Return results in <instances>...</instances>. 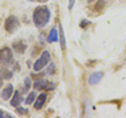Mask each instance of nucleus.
<instances>
[{"label":"nucleus","instance_id":"obj_1","mask_svg":"<svg viewBox=\"0 0 126 118\" xmlns=\"http://www.w3.org/2000/svg\"><path fill=\"white\" fill-rule=\"evenodd\" d=\"M50 17H51V12L50 8L46 7V5H40V7L35 8L34 15H32V19H34V23L36 27H44L47 23L50 22Z\"/></svg>","mask_w":126,"mask_h":118},{"label":"nucleus","instance_id":"obj_2","mask_svg":"<svg viewBox=\"0 0 126 118\" xmlns=\"http://www.w3.org/2000/svg\"><path fill=\"white\" fill-rule=\"evenodd\" d=\"M50 59H51V54L48 52V51H43V54H42V55L39 56V59L35 62L34 70L35 71H40L43 67H46V66L48 65Z\"/></svg>","mask_w":126,"mask_h":118},{"label":"nucleus","instance_id":"obj_3","mask_svg":"<svg viewBox=\"0 0 126 118\" xmlns=\"http://www.w3.org/2000/svg\"><path fill=\"white\" fill-rule=\"evenodd\" d=\"M17 27H19V20H17L16 16L11 15V16H8L7 19H5L4 28H5V31H7L8 34H14V32L17 30Z\"/></svg>","mask_w":126,"mask_h":118},{"label":"nucleus","instance_id":"obj_4","mask_svg":"<svg viewBox=\"0 0 126 118\" xmlns=\"http://www.w3.org/2000/svg\"><path fill=\"white\" fill-rule=\"evenodd\" d=\"M0 62L8 65L12 62V51L10 47H1L0 48Z\"/></svg>","mask_w":126,"mask_h":118},{"label":"nucleus","instance_id":"obj_5","mask_svg":"<svg viewBox=\"0 0 126 118\" xmlns=\"http://www.w3.org/2000/svg\"><path fill=\"white\" fill-rule=\"evenodd\" d=\"M34 89H36V90H43V89L52 90L54 83H50L48 81H46V79H38V81H35V83H34Z\"/></svg>","mask_w":126,"mask_h":118},{"label":"nucleus","instance_id":"obj_6","mask_svg":"<svg viewBox=\"0 0 126 118\" xmlns=\"http://www.w3.org/2000/svg\"><path fill=\"white\" fill-rule=\"evenodd\" d=\"M46 101H47V94H46V93H42L39 97H36V99H35V103H34L35 110H40V109L44 106Z\"/></svg>","mask_w":126,"mask_h":118},{"label":"nucleus","instance_id":"obj_7","mask_svg":"<svg viewBox=\"0 0 126 118\" xmlns=\"http://www.w3.org/2000/svg\"><path fill=\"white\" fill-rule=\"evenodd\" d=\"M102 77H103V72H101V71L93 72V74L89 77V84H91V86H93V84L99 83L101 79H102Z\"/></svg>","mask_w":126,"mask_h":118},{"label":"nucleus","instance_id":"obj_8","mask_svg":"<svg viewBox=\"0 0 126 118\" xmlns=\"http://www.w3.org/2000/svg\"><path fill=\"white\" fill-rule=\"evenodd\" d=\"M14 93V86L12 84H8L7 87H4V90L1 91V98L3 99H10L11 95Z\"/></svg>","mask_w":126,"mask_h":118},{"label":"nucleus","instance_id":"obj_9","mask_svg":"<svg viewBox=\"0 0 126 118\" xmlns=\"http://www.w3.org/2000/svg\"><path fill=\"white\" fill-rule=\"evenodd\" d=\"M14 48H15V51H16L17 54H23L26 51L27 46L23 43V42H15V43H14Z\"/></svg>","mask_w":126,"mask_h":118},{"label":"nucleus","instance_id":"obj_10","mask_svg":"<svg viewBox=\"0 0 126 118\" xmlns=\"http://www.w3.org/2000/svg\"><path fill=\"white\" fill-rule=\"evenodd\" d=\"M58 36H59V32L56 28H52L51 30V32L48 34V38H47V40L50 42V43H54V42L58 40Z\"/></svg>","mask_w":126,"mask_h":118},{"label":"nucleus","instance_id":"obj_11","mask_svg":"<svg viewBox=\"0 0 126 118\" xmlns=\"http://www.w3.org/2000/svg\"><path fill=\"white\" fill-rule=\"evenodd\" d=\"M20 101H22V98H20V91H14V97H12V99H11V105L15 107H17L20 103Z\"/></svg>","mask_w":126,"mask_h":118},{"label":"nucleus","instance_id":"obj_12","mask_svg":"<svg viewBox=\"0 0 126 118\" xmlns=\"http://www.w3.org/2000/svg\"><path fill=\"white\" fill-rule=\"evenodd\" d=\"M59 38H61V48L64 50L66 48V40H64V34H63V27L59 24Z\"/></svg>","mask_w":126,"mask_h":118},{"label":"nucleus","instance_id":"obj_13","mask_svg":"<svg viewBox=\"0 0 126 118\" xmlns=\"http://www.w3.org/2000/svg\"><path fill=\"white\" fill-rule=\"evenodd\" d=\"M35 99H36V94H35V93H30L28 97L26 98V103L27 105H31L32 102H35Z\"/></svg>","mask_w":126,"mask_h":118},{"label":"nucleus","instance_id":"obj_14","mask_svg":"<svg viewBox=\"0 0 126 118\" xmlns=\"http://www.w3.org/2000/svg\"><path fill=\"white\" fill-rule=\"evenodd\" d=\"M0 72H3V78H11V71H7L5 68H0Z\"/></svg>","mask_w":126,"mask_h":118},{"label":"nucleus","instance_id":"obj_15","mask_svg":"<svg viewBox=\"0 0 126 118\" xmlns=\"http://www.w3.org/2000/svg\"><path fill=\"white\" fill-rule=\"evenodd\" d=\"M30 86H31V81H30V78H26V81H24V90H28Z\"/></svg>","mask_w":126,"mask_h":118},{"label":"nucleus","instance_id":"obj_16","mask_svg":"<svg viewBox=\"0 0 126 118\" xmlns=\"http://www.w3.org/2000/svg\"><path fill=\"white\" fill-rule=\"evenodd\" d=\"M89 24H90L89 20H82V22H80V27H82V28H86Z\"/></svg>","mask_w":126,"mask_h":118},{"label":"nucleus","instance_id":"obj_17","mask_svg":"<svg viewBox=\"0 0 126 118\" xmlns=\"http://www.w3.org/2000/svg\"><path fill=\"white\" fill-rule=\"evenodd\" d=\"M74 4H75V0H70V3H68V10H73V7H74Z\"/></svg>","mask_w":126,"mask_h":118},{"label":"nucleus","instance_id":"obj_18","mask_svg":"<svg viewBox=\"0 0 126 118\" xmlns=\"http://www.w3.org/2000/svg\"><path fill=\"white\" fill-rule=\"evenodd\" d=\"M0 117H10V114H5V113H3V111L0 110Z\"/></svg>","mask_w":126,"mask_h":118},{"label":"nucleus","instance_id":"obj_19","mask_svg":"<svg viewBox=\"0 0 126 118\" xmlns=\"http://www.w3.org/2000/svg\"><path fill=\"white\" fill-rule=\"evenodd\" d=\"M1 86H3V77L0 75V87H1Z\"/></svg>","mask_w":126,"mask_h":118},{"label":"nucleus","instance_id":"obj_20","mask_svg":"<svg viewBox=\"0 0 126 118\" xmlns=\"http://www.w3.org/2000/svg\"><path fill=\"white\" fill-rule=\"evenodd\" d=\"M87 1H89V3H93V1H95V0H87Z\"/></svg>","mask_w":126,"mask_h":118}]
</instances>
